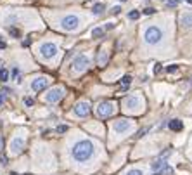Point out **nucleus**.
<instances>
[{
	"mask_svg": "<svg viewBox=\"0 0 192 175\" xmlns=\"http://www.w3.org/2000/svg\"><path fill=\"white\" fill-rule=\"evenodd\" d=\"M94 153H95V146H94V142L88 141V139L78 141L71 149V156L75 158L78 163H85V161H88L92 156H94Z\"/></svg>",
	"mask_w": 192,
	"mask_h": 175,
	"instance_id": "nucleus-1",
	"label": "nucleus"
},
{
	"mask_svg": "<svg viewBox=\"0 0 192 175\" xmlns=\"http://www.w3.org/2000/svg\"><path fill=\"white\" fill-rule=\"evenodd\" d=\"M163 38V31L159 26H149L145 31H144V42L147 45H156L159 44Z\"/></svg>",
	"mask_w": 192,
	"mask_h": 175,
	"instance_id": "nucleus-2",
	"label": "nucleus"
},
{
	"mask_svg": "<svg viewBox=\"0 0 192 175\" xmlns=\"http://www.w3.org/2000/svg\"><path fill=\"white\" fill-rule=\"evenodd\" d=\"M113 130L116 132L118 135H126L130 130H133V121L126 118H121V120H116L113 123Z\"/></svg>",
	"mask_w": 192,
	"mask_h": 175,
	"instance_id": "nucleus-3",
	"label": "nucleus"
},
{
	"mask_svg": "<svg viewBox=\"0 0 192 175\" xmlns=\"http://www.w3.org/2000/svg\"><path fill=\"white\" fill-rule=\"evenodd\" d=\"M114 109H116V106L111 101H102V102H99V106H97V115L101 116V118H107V116H111L114 113Z\"/></svg>",
	"mask_w": 192,
	"mask_h": 175,
	"instance_id": "nucleus-4",
	"label": "nucleus"
},
{
	"mask_svg": "<svg viewBox=\"0 0 192 175\" xmlns=\"http://www.w3.org/2000/svg\"><path fill=\"white\" fill-rule=\"evenodd\" d=\"M78 24H80L78 16H66V18H64L62 21H61V26H62L66 31H73V30H76V28H78Z\"/></svg>",
	"mask_w": 192,
	"mask_h": 175,
	"instance_id": "nucleus-5",
	"label": "nucleus"
},
{
	"mask_svg": "<svg viewBox=\"0 0 192 175\" xmlns=\"http://www.w3.org/2000/svg\"><path fill=\"white\" fill-rule=\"evenodd\" d=\"M88 64H90V61H88L87 56H78L73 61V71L75 73H81V71H85L88 68Z\"/></svg>",
	"mask_w": 192,
	"mask_h": 175,
	"instance_id": "nucleus-6",
	"label": "nucleus"
},
{
	"mask_svg": "<svg viewBox=\"0 0 192 175\" xmlns=\"http://www.w3.org/2000/svg\"><path fill=\"white\" fill-rule=\"evenodd\" d=\"M64 95V89H61V87H54V89L49 90V94L45 95V101L47 102H57L61 101Z\"/></svg>",
	"mask_w": 192,
	"mask_h": 175,
	"instance_id": "nucleus-7",
	"label": "nucleus"
},
{
	"mask_svg": "<svg viewBox=\"0 0 192 175\" xmlns=\"http://www.w3.org/2000/svg\"><path fill=\"white\" fill-rule=\"evenodd\" d=\"M40 54H42V57H45V59H52L57 54V47L54 44H43L40 47Z\"/></svg>",
	"mask_w": 192,
	"mask_h": 175,
	"instance_id": "nucleus-8",
	"label": "nucleus"
},
{
	"mask_svg": "<svg viewBox=\"0 0 192 175\" xmlns=\"http://www.w3.org/2000/svg\"><path fill=\"white\" fill-rule=\"evenodd\" d=\"M140 104H142V101H140L139 95H128L123 99V106L126 109H139Z\"/></svg>",
	"mask_w": 192,
	"mask_h": 175,
	"instance_id": "nucleus-9",
	"label": "nucleus"
},
{
	"mask_svg": "<svg viewBox=\"0 0 192 175\" xmlns=\"http://www.w3.org/2000/svg\"><path fill=\"white\" fill-rule=\"evenodd\" d=\"M49 82H50V80L47 78V76H38V78H35L33 82H31V89H33L35 92H42V90L47 89Z\"/></svg>",
	"mask_w": 192,
	"mask_h": 175,
	"instance_id": "nucleus-10",
	"label": "nucleus"
},
{
	"mask_svg": "<svg viewBox=\"0 0 192 175\" xmlns=\"http://www.w3.org/2000/svg\"><path fill=\"white\" fill-rule=\"evenodd\" d=\"M24 149V139L23 137H14L11 141V153L12 154H19Z\"/></svg>",
	"mask_w": 192,
	"mask_h": 175,
	"instance_id": "nucleus-11",
	"label": "nucleus"
},
{
	"mask_svg": "<svg viewBox=\"0 0 192 175\" xmlns=\"http://www.w3.org/2000/svg\"><path fill=\"white\" fill-rule=\"evenodd\" d=\"M75 113H76L78 116H87V115H90V104H88L87 101L78 102V104L75 106Z\"/></svg>",
	"mask_w": 192,
	"mask_h": 175,
	"instance_id": "nucleus-12",
	"label": "nucleus"
},
{
	"mask_svg": "<svg viewBox=\"0 0 192 175\" xmlns=\"http://www.w3.org/2000/svg\"><path fill=\"white\" fill-rule=\"evenodd\" d=\"M180 26L185 28V30H190L192 28V14L190 12H184L180 16Z\"/></svg>",
	"mask_w": 192,
	"mask_h": 175,
	"instance_id": "nucleus-13",
	"label": "nucleus"
},
{
	"mask_svg": "<svg viewBox=\"0 0 192 175\" xmlns=\"http://www.w3.org/2000/svg\"><path fill=\"white\" fill-rule=\"evenodd\" d=\"M168 127H170V130H173V132H180L182 128H184V123H182L180 120H170Z\"/></svg>",
	"mask_w": 192,
	"mask_h": 175,
	"instance_id": "nucleus-14",
	"label": "nucleus"
},
{
	"mask_svg": "<svg viewBox=\"0 0 192 175\" xmlns=\"http://www.w3.org/2000/svg\"><path fill=\"white\" fill-rule=\"evenodd\" d=\"M151 167H152V170H154V172H161L163 168L168 167V165H166V161L163 160V158H158V160H154V163H152Z\"/></svg>",
	"mask_w": 192,
	"mask_h": 175,
	"instance_id": "nucleus-15",
	"label": "nucleus"
},
{
	"mask_svg": "<svg viewBox=\"0 0 192 175\" xmlns=\"http://www.w3.org/2000/svg\"><path fill=\"white\" fill-rule=\"evenodd\" d=\"M130 85H132V76H130V75H125L123 78H121V89L126 90Z\"/></svg>",
	"mask_w": 192,
	"mask_h": 175,
	"instance_id": "nucleus-16",
	"label": "nucleus"
},
{
	"mask_svg": "<svg viewBox=\"0 0 192 175\" xmlns=\"http://www.w3.org/2000/svg\"><path fill=\"white\" fill-rule=\"evenodd\" d=\"M104 9H106V5H104V4H95L92 11H94V14H95V16H99V14H102V12H104Z\"/></svg>",
	"mask_w": 192,
	"mask_h": 175,
	"instance_id": "nucleus-17",
	"label": "nucleus"
},
{
	"mask_svg": "<svg viewBox=\"0 0 192 175\" xmlns=\"http://www.w3.org/2000/svg\"><path fill=\"white\" fill-rule=\"evenodd\" d=\"M0 80H2V82H7L9 80V71L5 69V68H0Z\"/></svg>",
	"mask_w": 192,
	"mask_h": 175,
	"instance_id": "nucleus-18",
	"label": "nucleus"
},
{
	"mask_svg": "<svg viewBox=\"0 0 192 175\" xmlns=\"http://www.w3.org/2000/svg\"><path fill=\"white\" fill-rule=\"evenodd\" d=\"M102 35H104V30H102V28H95V30L92 31V37L94 38H101Z\"/></svg>",
	"mask_w": 192,
	"mask_h": 175,
	"instance_id": "nucleus-19",
	"label": "nucleus"
},
{
	"mask_svg": "<svg viewBox=\"0 0 192 175\" xmlns=\"http://www.w3.org/2000/svg\"><path fill=\"white\" fill-rule=\"evenodd\" d=\"M125 175H144V172L139 170V168H132V170H128Z\"/></svg>",
	"mask_w": 192,
	"mask_h": 175,
	"instance_id": "nucleus-20",
	"label": "nucleus"
},
{
	"mask_svg": "<svg viewBox=\"0 0 192 175\" xmlns=\"http://www.w3.org/2000/svg\"><path fill=\"white\" fill-rule=\"evenodd\" d=\"M97 61H99V64H106V61H107V56H106V52H102V54H99V57H97Z\"/></svg>",
	"mask_w": 192,
	"mask_h": 175,
	"instance_id": "nucleus-21",
	"label": "nucleus"
},
{
	"mask_svg": "<svg viewBox=\"0 0 192 175\" xmlns=\"http://www.w3.org/2000/svg\"><path fill=\"white\" fill-rule=\"evenodd\" d=\"M128 18L132 19V21H135V19H139V18H140V12H139V11H132L130 14H128Z\"/></svg>",
	"mask_w": 192,
	"mask_h": 175,
	"instance_id": "nucleus-22",
	"label": "nucleus"
},
{
	"mask_svg": "<svg viewBox=\"0 0 192 175\" xmlns=\"http://www.w3.org/2000/svg\"><path fill=\"white\" fill-rule=\"evenodd\" d=\"M166 71H168V73H177V71H178V66H177V64H171V66L166 68Z\"/></svg>",
	"mask_w": 192,
	"mask_h": 175,
	"instance_id": "nucleus-23",
	"label": "nucleus"
},
{
	"mask_svg": "<svg viewBox=\"0 0 192 175\" xmlns=\"http://www.w3.org/2000/svg\"><path fill=\"white\" fill-rule=\"evenodd\" d=\"M9 31H11V35H12V37H16V38H19V37H21V31H19V30H16V28H11Z\"/></svg>",
	"mask_w": 192,
	"mask_h": 175,
	"instance_id": "nucleus-24",
	"label": "nucleus"
},
{
	"mask_svg": "<svg viewBox=\"0 0 192 175\" xmlns=\"http://www.w3.org/2000/svg\"><path fill=\"white\" fill-rule=\"evenodd\" d=\"M154 12H156V9H152V7H147V9H144V14H147V16L154 14Z\"/></svg>",
	"mask_w": 192,
	"mask_h": 175,
	"instance_id": "nucleus-25",
	"label": "nucleus"
},
{
	"mask_svg": "<svg viewBox=\"0 0 192 175\" xmlns=\"http://www.w3.org/2000/svg\"><path fill=\"white\" fill-rule=\"evenodd\" d=\"M178 2H180V0H168L166 4H168V7H175V5L178 4Z\"/></svg>",
	"mask_w": 192,
	"mask_h": 175,
	"instance_id": "nucleus-26",
	"label": "nucleus"
},
{
	"mask_svg": "<svg viewBox=\"0 0 192 175\" xmlns=\"http://www.w3.org/2000/svg\"><path fill=\"white\" fill-rule=\"evenodd\" d=\"M12 78L19 80V69H17V68H14V69H12Z\"/></svg>",
	"mask_w": 192,
	"mask_h": 175,
	"instance_id": "nucleus-27",
	"label": "nucleus"
},
{
	"mask_svg": "<svg viewBox=\"0 0 192 175\" xmlns=\"http://www.w3.org/2000/svg\"><path fill=\"white\" fill-rule=\"evenodd\" d=\"M66 130H68V127H66V125H61V127H57V132H59V134H64Z\"/></svg>",
	"mask_w": 192,
	"mask_h": 175,
	"instance_id": "nucleus-28",
	"label": "nucleus"
},
{
	"mask_svg": "<svg viewBox=\"0 0 192 175\" xmlns=\"http://www.w3.org/2000/svg\"><path fill=\"white\" fill-rule=\"evenodd\" d=\"M33 99H31V97H26V99H24V104H26V106H33Z\"/></svg>",
	"mask_w": 192,
	"mask_h": 175,
	"instance_id": "nucleus-29",
	"label": "nucleus"
},
{
	"mask_svg": "<svg viewBox=\"0 0 192 175\" xmlns=\"http://www.w3.org/2000/svg\"><path fill=\"white\" fill-rule=\"evenodd\" d=\"M0 161H2V163H7V156H5V154H0Z\"/></svg>",
	"mask_w": 192,
	"mask_h": 175,
	"instance_id": "nucleus-30",
	"label": "nucleus"
},
{
	"mask_svg": "<svg viewBox=\"0 0 192 175\" xmlns=\"http://www.w3.org/2000/svg\"><path fill=\"white\" fill-rule=\"evenodd\" d=\"M159 71H161V64H156V66H154V73H159Z\"/></svg>",
	"mask_w": 192,
	"mask_h": 175,
	"instance_id": "nucleus-31",
	"label": "nucleus"
},
{
	"mask_svg": "<svg viewBox=\"0 0 192 175\" xmlns=\"http://www.w3.org/2000/svg\"><path fill=\"white\" fill-rule=\"evenodd\" d=\"M120 11H121V9L118 7V5H116V7H113V14H120Z\"/></svg>",
	"mask_w": 192,
	"mask_h": 175,
	"instance_id": "nucleus-32",
	"label": "nucleus"
},
{
	"mask_svg": "<svg viewBox=\"0 0 192 175\" xmlns=\"http://www.w3.org/2000/svg\"><path fill=\"white\" fill-rule=\"evenodd\" d=\"M5 47H7V44H5L4 40H0V50H2V49H5Z\"/></svg>",
	"mask_w": 192,
	"mask_h": 175,
	"instance_id": "nucleus-33",
	"label": "nucleus"
},
{
	"mask_svg": "<svg viewBox=\"0 0 192 175\" xmlns=\"http://www.w3.org/2000/svg\"><path fill=\"white\" fill-rule=\"evenodd\" d=\"M4 147V139H2V135H0V149Z\"/></svg>",
	"mask_w": 192,
	"mask_h": 175,
	"instance_id": "nucleus-34",
	"label": "nucleus"
},
{
	"mask_svg": "<svg viewBox=\"0 0 192 175\" xmlns=\"http://www.w3.org/2000/svg\"><path fill=\"white\" fill-rule=\"evenodd\" d=\"M2 102H4V94H0V106H2Z\"/></svg>",
	"mask_w": 192,
	"mask_h": 175,
	"instance_id": "nucleus-35",
	"label": "nucleus"
},
{
	"mask_svg": "<svg viewBox=\"0 0 192 175\" xmlns=\"http://www.w3.org/2000/svg\"><path fill=\"white\" fill-rule=\"evenodd\" d=\"M152 175H161V173H159V172H154V173H152Z\"/></svg>",
	"mask_w": 192,
	"mask_h": 175,
	"instance_id": "nucleus-36",
	"label": "nucleus"
},
{
	"mask_svg": "<svg viewBox=\"0 0 192 175\" xmlns=\"http://www.w3.org/2000/svg\"><path fill=\"white\" fill-rule=\"evenodd\" d=\"M12 175H16V173H12ZM24 175H33V173H24Z\"/></svg>",
	"mask_w": 192,
	"mask_h": 175,
	"instance_id": "nucleus-37",
	"label": "nucleus"
},
{
	"mask_svg": "<svg viewBox=\"0 0 192 175\" xmlns=\"http://www.w3.org/2000/svg\"><path fill=\"white\" fill-rule=\"evenodd\" d=\"M187 2H189V4H192V0H187Z\"/></svg>",
	"mask_w": 192,
	"mask_h": 175,
	"instance_id": "nucleus-38",
	"label": "nucleus"
},
{
	"mask_svg": "<svg viewBox=\"0 0 192 175\" xmlns=\"http://www.w3.org/2000/svg\"><path fill=\"white\" fill-rule=\"evenodd\" d=\"M121 2H125V0H121Z\"/></svg>",
	"mask_w": 192,
	"mask_h": 175,
	"instance_id": "nucleus-39",
	"label": "nucleus"
}]
</instances>
